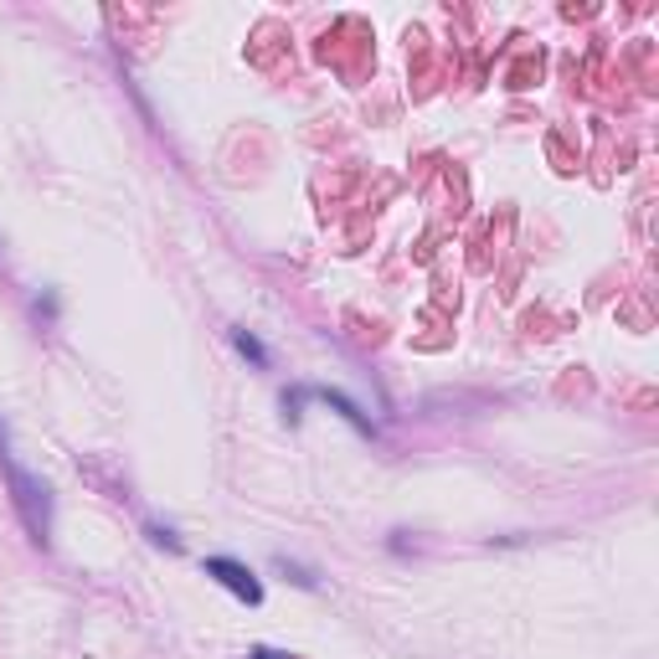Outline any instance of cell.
I'll return each instance as SVG.
<instances>
[{"instance_id":"obj_4","label":"cell","mask_w":659,"mask_h":659,"mask_svg":"<svg viewBox=\"0 0 659 659\" xmlns=\"http://www.w3.org/2000/svg\"><path fill=\"white\" fill-rule=\"evenodd\" d=\"M233 346L243 350V356H248L258 371H269V350H263V340H258L252 330H233Z\"/></svg>"},{"instance_id":"obj_7","label":"cell","mask_w":659,"mask_h":659,"mask_svg":"<svg viewBox=\"0 0 659 659\" xmlns=\"http://www.w3.org/2000/svg\"><path fill=\"white\" fill-rule=\"evenodd\" d=\"M0 453H11V444H5V427H0Z\"/></svg>"},{"instance_id":"obj_3","label":"cell","mask_w":659,"mask_h":659,"mask_svg":"<svg viewBox=\"0 0 659 659\" xmlns=\"http://www.w3.org/2000/svg\"><path fill=\"white\" fill-rule=\"evenodd\" d=\"M310 397H314V402H325V408H335V412H340V418H346L350 427H361V433H371V418H366V412H361V408H356V402H350L346 391H330V387H310Z\"/></svg>"},{"instance_id":"obj_5","label":"cell","mask_w":659,"mask_h":659,"mask_svg":"<svg viewBox=\"0 0 659 659\" xmlns=\"http://www.w3.org/2000/svg\"><path fill=\"white\" fill-rule=\"evenodd\" d=\"M278 567H284V572H289V577H294V582H299V587H320V582H314V577H310V572H304V567H294V562H289V557H278Z\"/></svg>"},{"instance_id":"obj_2","label":"cell","mask_w":659,"mask_h":659,"mask_svg":"<svg viewBox=\"0 0 659 659\" xmlns=\"http://www.w3.org/2000/svg\"><path fill=\"white\" fill-rule=\"evenodd\" d=\"M201 572H207L212 582H222V587H227L233 598H243L248 608H258V602H263V582L252 577V572L237 562V557H207V562H201Z\"/></svg>"},{"instance_id":"obj_6","label":"cell","mask_w":659,"mask_h":659,"mask_svg":"<svg viewBox=\"0 0 659 659\" xmlns=\"http://www.w3.org/2000/svg\"><path fill=\"white\" fill-rule=\"evenodd\" d=\"M248 659H289V655H278V649H248Z\"/></svg>"},{"instance_id":"obj_1","label":"cell","mask_w":659,"mask_h":659,"mask_svg":"<svg viewBox=\"0 0 659 659\" xmlns=\"http://www.w3.org/2000/svg\"><path fill=\"white\" fill-rule=\"evenodd\" d=\"M0 469H5V480H11V505L21 510V521L32 531V542L47 546L52 542V489L41 485L32 469H21L11 453H0Z\"/></svg>"}]
</instances>
